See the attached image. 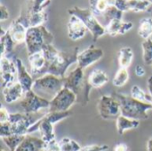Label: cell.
I'll use <instances>...</instances> for the list:
<instances>
[{
	"label": "cell",
	"mask_w": 152,
	"mask_h": 151,
	"mask_svg": "<svg viewBox=\"0 0 152 151\" xmlns=\"http://www.w3.org/2000/svg\"><path fill=\"white\" fill-rule=\"evenodd\" d=\"M113 151H128V146L126 143H118L114 147Z\"/></svg>",
	"instance_id": "b9f144b4"
},
{
	"label": "cell",
	"mask_w": 152,
	"mask_h": 151,
	"mask_svg": "<svg viewBox=\"0 0 152 151\" xmlns=\"http://www.w3.org/2000/svg\"><path fill=\"white\" fill-rule=\"evenodd\" d=\"M11 127V132L16 135L26 136L28 134L29 127L36 122L29 114L26 113H13L10 114V118L8 120Z\"/></svg>",
	"instance_id": "30bf717a"
},
{
	"label": "cell",
	"mask_w": 152,
	"mask_h": 151,
	"mask_svg": "<svg viewBox=\"0 0 152 151\" xmlns=\"http://www.w3.org/2000/svg\"><path fill=\"white\" fill-rule=\"evenodd\" d=\"M0 20L2 21L7 20L9 18V12H8V9L4 5V4H1L0 5Z\"/></svg>",
	"instance_id": "ab89813d"
},
{
	"label": "cell",
	"mask_w": 152,
	"mask_h": 151,
	"mask_svg": "<svg viewBox=\"0 0 152 151\" xmlns=\"http://www.w3.org/2000/svg\"><path fill=\"white\" fill-rule=\"evenodd\" d=\"M119 102L121 108V115L134 120H147L149 118L148 111L152 109L151 104L139 101L131 96L121 93L113 95Z\"/></svg>",
	"instance_id": "6da1fadb"
},
{
	"label": "cell",
	"mask_w": 152,
	"mask_h": 151,
	"mask_svg": "<svg viewBox=\"0 0 152 151\" xmlns=\"http://www.w3.org/2000/svg\"><path fill=\"white\" fill-rule=\"evenodd\" d=\"M1 151H5V150H4V149H1Z\"/></svg>",
	"instance_id": "7dc6e473"
},
{
	"label": "cell",
	"mask_w": 152,
	"mask_h": 151,
	"mask_svg": "<svg viewBox=\"0 0 152 151\" xmlns=\"http://www.w3.org/2000/svg\"><path fill=\"white\" fill-rule=\"evenodd\" d=\"M102 17H103L106 20L107 23H109L112 20H122L123 12L118 10L115 5H110L108 7Z\"/></svg>",
	"instance_id": "836d02e7"
},
{
	"label": "cell",
	"mask_w": 152,
	"mask_h": 151,
	"mask_svg": "<svg viewBox=\"0 0 152 151\" xmlns=\"http://www.w3.org/2000/svg\"><path fill=\"white\" fill-rule=\"evenodd\" d=\"M129 81V72L126 68H120L117 71L113 78V85L118 88L125 86Z\"/></svg>",
	"instance_id": "83f0119b"
},
{
	"label": "cell",
	"mask_w": 152,
	"mask_h": 151,
	"mask_svg": "<svg viewBox=\"0 0 152 151\" xmlns=\"http://www.w3.org/2000/svg\"><path fill=\"white\" fill-rule=\"evenodd\" d=\"M109 150L108 145H88L86 147H83L80 151H107Z\"/></svg>",
	"instance_id": "8d00e7d4"
},
{
	"label": "cell",
	"mask_w": 152,
	"mask_h": 151,
	"mask_svg": "<svg viewBox=\"0 0 152 151\" xmlns=\"http://www.w3.org/2000/svg\"><path fill=\"white\" fill-rule=\"evenodd\" d=\"M63 87V78L45 73L35 79L32 90L41 98L51 101Z\"/></svg>",
	"instance_id": "7a4b0ae2"
},
{
	"label": "cell",
	"mask_w": 152,
	"mask_h": 151,
	"mask_svg": "<svg viewBox=\"0 0 152 151\" xmlns=\"http://www.w3.org/2000/svg\"><path fill=\"white\" fill-rule=\"evenodd\" d=\"M114 5L120 11L124 12H127L129 11V7H128V0H115V4Z\"/></svg>",
	"instance_id": "74e56055"
},
{
	"label": "cell",
	"mask_w": 152,
	"mask_h": 151,
	"mask_svg": "<svg viewBox=\"0 0 152 151\" xmlns=\"http://www.w3.org/2000/svg\"><path fill=\"white\" fill-rule=\"evenodd\" d=\"M110 81L109 75L102 70L94 69L87 77V84L90 89H99L107 84Z\"/></svg>",
	"instance_id": "44dd1931"
},
{
	"label": "cell",
	"mask_w": 152,
	"mask_h": 151,
	"mask_svg": "<svg viewBox=\"0 0 152 151\" xmlns=\"http://www.w3.org/2000/svg\"><path fill=\"white\" fill-rule=\"evenodd\" d=\"M24 138H25V136H22V135L12 134L10 136L3 137L1 139L4 141V143L6 145V147L9 149V150L14 151L17 149V147L20 144V142L23 141Z\"/></svg>",
	"instance_id": "4dcf8cb0"
},
{
	"label": "cell",
	"mask_w": 152,
	"mask_h": 151,
	"mask_svg": "<svg viewBox=\"0 0 152 151\" xmlns=\"http://www.w3.org/2000/svg\"><path fill=\"white\" fill-rule=\"evenodd\" d=\"M44 144L45 141L41 138L28 134L14 151H42Z\"/></svg>",
	"instance_id": "ffe728a7"
},
{
	"label": "cell",
	"mask_w": 152,
	"mask_h": 151,
	"mask_svg": "<svg viewBox=\"0 0 152 151\" xmlns=\"http://www.w3.org/2000/svg\"><path fill=\"white\" fill-rule=\"evenodd\" d=\"M9 118H10V113L8 112V110L4 106H1V108H0V124L8 122Z\"/></svg>",
	"instance_id": "f35d334b"
},
{
	"label": "cell",
	"mask_w": 152,
	"mask_h": 151,
	"mask_svg": "<svg viewBox=\"0 0 152 151\" xmlns=\"http://www.w3.org/2000/svg\"><path fill=\"white\" fill-rule=\"evenodd\" d=\"M42 151H61L60 142L56 139L48 142H45Z\"/></svg>",
	"instance_id": "d590c367"
},
{
	"label": "cell",
	"mask_w": 152,
	"mask_h": 151,
	"mask_svg": "<svg viewBox=\"0 0 152 151\" xmlns=\"http://www.w3.org/2000/svg\"><path fill=\"white\" fill-rule=\"evenodd\" d=\"M67 27L68 37L73 41H77L83 38L88 31L84 22L76 15H70Z\"/></svg>",
	"instance_id": "5bb4252c"
},
{
	"label": "cell",
	"mask_w": 152,
	"mask_h": 151,
	"mask_svg": "<svg viewBox=\"0 0 152 151\" xmlns=\"http://www.w3.org/2000/svg\"><path fill=\"white\" fill-rule=\"evenodd\" d=\"M19 19L22 21V23L27 27H37L43 25L47 21V14L46 13L43 12H28L27 16H20Z\"/></svg>",
	"instance_id": "7402d4cb"
},
{
	"label": "cell",
	"mask_w": 152,
	"mask_h": 151,
	"mask_svg": "<svg viewBox=\"0 0 152 151\" xmlns=\"http://www.w3.org/2000/svg\"><path fill=\"white\" fill-rule=\"evenodd\" d=\"M131 97L139 100V101H142V102H144V103H149V104H151V95L146 93L140 86L138 85H134L131 89Z\"/></svg>",
	"instance_id": "f1b7e54d"
},
{
	"label": "cell",
	"mask_w": 152,
	"mask_h": 151,
	"mask_svg": "<svg viewBox=\"0 0 152 151\" xmlns=\"http://www.w3.org/2000/svg\"><path fill=\"white\" fill-rule=\"evenodd\" d=\"M147 151H152V138L147 141Z\"/></svg>",
	"instance_id": "ee69618b"
},
{
	"label": "cell",
	"mask_w": 152,
	"mask_h": 151,
	"mask_svg": "<svg viewBox=\"0 0 152 151\" xmlns=\"http://www.w3.org/2000/svg\"><path fill=\"white\" fill-rule=\"evenodd\" d=\"M151 69H152V65H151Z\"/></svg>",
	"instance_id": "c3c4849f"
},
{
	"label": "cell",
	"mask_w": 152,
	"mask_h": 151,
	"mask_svg": "<svg viewBox=\"0 0 152 151\" xmlns=\"http://www.w3.org/2000/svg\"><path fill=\"white\" fill-rule=\"evenodd\" d=\"M27 30L28 28L22 23V21L19 18H17L11 23L7 31L9 32L11 38H12L15 44H21L23 42L25 43Z\"/></svg>",
	"instance_id": "ac0fdd59"
},
{
	"label": "cell",
	"mask_w": 152,
	"mask_h": 151,
	"mask_svg": "<svg viewBox=\"0 0 152 151\" xmlns=\"http://www.w3.org/2000/svg\"><path fill=\"white\" fill-rule=\"evenodd\" d=\"M24 94H25L24 89L18 81L3 89V95L4 98V101L7 104H12L13 102L18 101L19 99L24 97Z\"/></svg>",
	"instance_id": "d6986e66"
},
{
	"label": "cell",
	"mask_w": 152,
	"mask_h": 151,
	"mask_svg": "<svg viewBox=\"0 0 152 151\" xmlns=\"http://www.w3.org/2000/svg\"><path fill=\"white\" fill-rule=\"evenodd\" d=\"M50 3L51 0H31V7L28 12H43L44 9L50 4Z\"/></svg>",
	"instance_id": "e575fe53"
},
{
	"label": "cell",
	"mask_w": 152,
	"mask_h": 151,
	"mask_svg": "<svg viewBox=\"0 0 152 151\" xmlns=\"http://www.w3.org/2000/svg\"><path fill=\"white\" fill-rule=\"evenodd\" d=\"M147 12H149V13H151V17H152V5H151V7L148 9V11Z\"/></svg>",
	"instance_id": "f6af8a7d"
},
{
	"label": "cell",
	"mask_w": 152,
	"mask_h": 151,
	"mask_svg": "<svg viewBox=\"0 0 152 151\" xmlns=\"http://www.w3.org/2000/svg\"><path fill=\"white\" fill-rule=\"evenodd\" d=\"M77 101V96L72 90L63 87L50 101L48 112H66Z\"/></svg>",
	"instance_id": "ba28073f"
},
{
	"label": "cell",
	"mask_w": 152,
	"mask_h": 151,
	"mask_svg": "<svg viewBox=\"0 0 152 151\" xmlns=\"http://www.w3.org/2000/svg\"><path fill=\"white\" fill-rule=\"evenodd\" d=\"M0 69L2 90L16 82L15 78L17 77L15 76H17V67L14 60L12 61L7 56H1Z\"/></svg>",
	"instance_id": "7c38bea8"
},
{
	"label": "cell",
	"mask_w": 152,
	"mask_h": 151,
	"mask_svg": "<svg viewBox=\"0 0 152 151\" xmlns=\"http://www.w3.org/2000/svg\"><path fill=\"white\" fill-rule=\"evenodd\" d=\"M14 61L17 67V81L22 86L25 92L31 90L35 81L32 77V74L28 72L27 68L20 58L15 57Z\"/></svg>",
	"instance_id": "2e32d148"
},
{
	"label": "cell",
	"mask_w": 152,
	"mask_h": 151,
	"mask_svg": "<svg viewBox=\"0 0 152 151\" xmlns=\"http://www.w3.org/2000/svg\"><path fill=\"white\" fill-rule=\"evenodd\" d=\"M134 24L131 21H122V20H112L105 26L106 33L111 37L125 35L132 30Z\"/></svg>",
	"instance_id": "e0dca14e"
},
{
	"label": "cell",
	"mask_w": 152,
	"mask_h": 151,
	"mask_svg": "<svg viewBox=\"0 0 152 151\" xmlns=\"http://www.w3.org/2000/svg\"><path fill=\"white\" fill-rule=\"evenodd\" d=\"M151 5V4L148 0H128L129 11H132L134 13L148 11Z\"/></svg>",
	"instance_id": "f546056e"
},
{
	"label": "cell",
	"mask_w": 152,
	"mask_h": 151,
	"mask_svg": "<svg viewBox=\"0 0 152 151\" xmlns=\"http://www.w3.org/2000/svg\"><path fill=\"white\" fill-rule=\"evenodd\" d=\"M59 142L61 151H80L82 149L78 142L69 137L62 138Z\"/></svg>",
	"instance_id": "1f68e13d"
},
{
	"label": "cell",
	"mask_w": 152,
	"mask_h": 151,
	"mask_svg": "<svg viewBox=\"0 0 152 151\" xmlns=\"http://www.w3.org/2000/svg\"><path fill=\"white\" fill-rule=\"evenodd\" d=\"M63 84L65 88L72 90L78 97L80 93L83 95V105H86L89 101V94L91 89L87 81H85L84 70L80 67L75 68L68 75L63 78Z\"/></svg>",
	"instance_id": "8992f818"
},
{
	"label": "cell",
	"mask_w": 152,
	"mask_h": 151,
	"mask_svg": "<svg viewBox=\"0 0 152 151\" xmlns=\"http://www.w3.org/2000/svg\"><path fill=\"white\" fill-rule=\"evenodd\" d=\"M117 131L119 135H123L126 131L136 129L140 125V121L127 118L124 115H119L116 120Z\"/></svg>",
	"instance_id": "603a6c76"
},
{
	"label": "cell",
	"mask_w": 152,
	"mask_h": 151,
	"mask_svg": "<svg viewBox=\"0 0 152 151\" xmlns=\"http://www.w3.org/2000/svg\"><path fill=\"white\" fill-rule=\"evenodd\" d=\"M68 13L70 15H76L84 22L88 31H90V33L92 34L93 40L94 42H96L103 35L107 34L105 27H103L100 23V21L97 20V18L90 9L74 6L69 8L68 10Z\"/></svg>",
	"instance_id": "277c9868"
},
{
	"label": "cell",
	"mask_w": 152,
	"mask_h": 151,
	"mask_svg": "<svg viewBox=\"0 0 152 151\" xmlns=\"http://www.w3.org/2000/svg\"><path fill=\"white\" fill-rule=\"evenodd\" d=\"M148 90H149V94L151 95V106H152V76L150 77L148 79Z\"/></svg>",
	"instance_id": "7bdbcfd3"
},
{
	"label": "cell",
	"mask_w": 152,
	"mask_h": 151,
	"mask_svg": "<svg viewBox=\"0 0 152 151\" xmlns=\"http://www.w3.org/2000/svg\"><path fill=\"white\" fill-rule=\"evenodd\" d=\"M134 60V51L130 47H124L118 52V65L120 68L128 69Z\"/></svg>",
	"instance_id": "484cf974"
},
{
	"label": "cell",
	"mask_w": 152,
	"mask_h": 151,
	"mask_svg": "<svg viewBox=\"0 0 152 151\" xmlns=\"http://www.w3.org/2000/svg\"><path fill=\"white\" fill-rule=\"evenodd\" d=\"M53 35L44 26L30 27L27 30L25 44L28 55L41 51L45 45L53 44Z\"/></svg>",
	"instance_id": "3957f363"
},
{
	"label": "cell",
	"mask_w": 152,
	"mask_h": 151,
	"mask_svg": "<svg viewBox=\"0 0 152 151\" xmlns=\"http://www.w3.org/2000/svg\"><path fill=\"white\" fill-rule=\"evenodd\" d=\"M139 36L145 39L151 38L152 35V17H144L140 20L139 28H138Z\"/></svg>",
	"instance_id": "4316f807"
},
{
	"label": "cell",
	"mask_w": 152,
	"mask_h": 151,
	"mask_svg": "<svg viewBox=\"0 0 152 151\" xmlns=\"http://www.w3.org/2000/svg\"><path fill=\"white\" fill-rule=\"evenodd\" d=\"M78 54L77 47L71 51H59L54 59L48 64L46 73H51L61 78H64L69 66L77 62Z\"/></svg>",
	"instance_id": "5b68a950"
},
{
	"label": "cell",
	"mask_w": 152,
	"mask_h": 151,
	"mask_svg": "<svg viewBox=\"0 0 152 151\" xmlns=\"http://www.w3.org/2000/svg\"><path fill=\"white\" fill-rule=\"evenodd\" d=\"M142 58L143 62L147 65H152V39H145L142 44Z\"/></svg>",
	"instance_id": "d6a6232c"
},
{
	"label": "cell",
	"mask_w": 152,
	"mask_h": 151,
	"mask_svg": "<svg viewBox=\"0 0 152 151\" xmlns=\"http://www.w3.org/2000/svg\"><path fill=\"white\" fill-rule=\"evenodd\" d=\"M98 113L104 120H117L121 115V108L118 100L114 96H102L97 104Z\"/></svg>",
	"instance_id": "52a82bcc"
},
{
	"label": "cell",
	"mask_w": 152,
	"mask_h": 151,
	"mask_svg": "<svg viewBox=\"0 0 152 151\" xmlns=\"http://www.w3.org/2000/svg\"><path fill=\"white\" fill-rule=\"evenodd\" d=\"M28 63L30 73L33 76L39 74L44 75L47 73V62L42 50L32 55H28Z\"/></svg>",
	"instance_id": "9a60e30c"
},
{
	"label": "cell",
	"mask_w": 152,
	"mask_h": 151,
	"mask_svg": "<svg viewBox=\"0 0 152 151\" xmlns=\"http://www.w3.org/2000/svg\"><path fill=\"white\" fill-rule=\"evenodd\" d=\"M103 55L104 52L102 48L96 47L94 45H91L86 49L78 54L77 62V66L85 70L90 65L99 61L100 59H102Z\"/></svg>",
	"instance_id": "4fadbf2b"
},
{
	"label": "cell",
	"mask_w": 152,
	"mask_h": 151,
	"mask_svg": "<svg viewBox=\"0 0 152 151\" xmlns=\"http://www.w3.org/2000/svg\"><path fill=\"white\" fill-rule=\"evenodd\" d=\"M148 1H149V2L151 3V5H152V0H148Z\"/></svg>",
	"instance_id": "bcb514c9"
},
{
	"label": "cell",
	"mask_w": 152,
	"mask_h": 151,
	"mask_svg": "<svg viewBox=\"0 0 152 151\" xmlns=\"http://www.w3.org/2000/svg\"><path fill=\"white\" fill-rule=\"evenodd\" d=\"M20 107L26 114H35L43 109H49L50 101L41 98L32 90L25 92L20 101Z\"/></svg>",
	"instance_id": "9c48e42d"
},
{
	"label": "cell",
	"mask_w": 152,
	"mask_h": 151,
	"mask_svg": "<svg viewBox=\"0 0 152 151\" xmlns=\"http://www.w3.org/2000/svg\"><path fill=\"white\" fill-rule=\"evenodd\" d=\"M134 73H135V75L137 77L142 78V77H143L146 74V70H145V68L142 65L139 64V65H136L135 70H134Z\"/></svg>",
	"instance_id": "60d3db41"
},
{
	"label": "cell",
	"mask_w": 152,
	"mask_h": 151,
	"mask_svg": "<svg viewBox=\"0 0 152 151\" xmlns=\"http://www.w3.org/2000/svg\"><path fill=\"white\" fill-rule=\"evenodd\" d=\"M38 131L40 133V138L45 141L48 142L54 139L55 132H54V124L47 117L46 115H43L40 119L36 121L28 129V134Z\"/></svg>",
	"instance_id": "8fae6325"
},
{
	"label": "cell",
	"mask_w": 152,
	"mask_h": 151,
	"mask_svg": "<svg viewBox=\"0 0 152 151\" xmlns=\"http://www.w3.org/2000/svg\"><path fill=\"white\" fill-rule=\"evenodd\" d=\"M1 56H7L13 49L14 46L16 45L12 38H11L9 32L6 30L4 31L3 29H1Z\"/></svg>",
	"instance_id": "d4e9b609"
},
{
	"label": "cell",
	"mask_w": 152,
	"mask_h": 151,
	"mask_svg": "<svg viewBox=\"0 0 152 151\" xmlns=\"http://www.w3.org/2000/svg\"><path fill=\"white\" fill-rule=\"evenodd\" d=\"M89 4L94 14L102 17L109 6L114 5L115 0H89Z\"/></svg>",
	"instance_id": "cb8c5ba5"
}]
</instances>
